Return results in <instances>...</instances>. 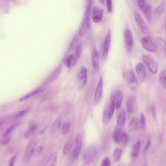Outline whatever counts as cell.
Here are the masks:
<instances>
[{
    "label": "cell",
    "mask_w": 166,
    "mask_h": 166,
    "mask_svg": "<svg viewBox=\"0 0 166 166\" xmlns=\"http://www.w3.org/2000/svg\"><path fill=\"white\" fill-rule=\"evenodd\" d=\"M101 166H111L110 160L108 157L105 158L102 161Z\"/></svg>",
    "instance_id": "obj_44"
},
{
    "label": "cell",
    "mask_w": 166,
    "mask_h": 166,
    "mask_svg": "<svg viewBox=\"0 0 166 166\" xmlns=\"http://www.w3.org/2000/svg\"><path fill=\"white\" fill-rule=\"evenodd\" d=\"M111 31L110 30H108L104 43L103 56L104 58L108 56L110 49L111 39Z\"/></svg>",
    "instance_id": "obj_16"
},
{
    "label": "cell",
    "mask_w": 166,
    "mask_h": 166,
    "mask_svg": "<svg viewBox=\"0 0 166 166\" xmlns=\"http://www.w3.org/2000/svg\"><path fill=\"white\" fill-rule=\"evenodd\" d=\"M138 6L145 18L148 21L151 20L152 16V7L147 1L140 0L138 1Z\"/></svg>",
    "instance_id": "obj_2"
},
{
    "label": "cell",
    "mask_w": 166,
    "mask_h": 166,
    "mask_svg": "<svg viewBox=\"0 0 166 166\" xmlns=\"http://www.w3.org/2000/svg\"><path fill=\"white\" fill-rule=\"evenodd\" d=\"M14 148L13 147V146H10V147L9 148L8 150V151L10 153H12L13 152V151H14Z\"/></svg>",
    "instance_id": "obj_50"
},
{
    "label": "cell",
    "mask_w": 166,
    "mask_h": 166,
    "mask_svg": "<svg viewBox=\"0 0 166 166\" xmlns=\"http://www.w3.org/2000/svg\"><path fill=\"white\" fill-rule=\"evenodd\" d=\"M103 79L101 76L94 94V102L95 105L99 103L102 99L103 94Z\"/></svg>",
    "instance_id": "obj_11"
},
{
    "label": "cell",
    "mask_w": 166,
    "mask_h": 166,
    "mask_svg": "<svg viewBox=\"0 0 166 166\" xmlns=\"http://www.w3.org/2000/svg\"><path fill=\"white\" fill-rule=\"evenodd\" d=\"M165 31H166V21H165Z\"/></svg>",
    "instance_id": "obj_53"
},
{
    "label": "cell",
    "mask_w": 166,
    "mask_h": 166,
    "mask_svg": "<svg viewBox=\"0 0 166 166\" xmlns=\"http://www.w3.org/2000/svg\"><path fill=\"white\" fill-rule=\"evenodd\" d=\"M38 127L39 126L37 124H34L31 126L25 134L24 137L25 139H28L33 136L36 132Z\"/></svg>",
    "instance_id": "obj_23"
},
{
    "label": "cell",
    "mask_w": 166,
    "mask_h": 166,
    "mask_svg": "<svg viewBox=\"0 0 166 166\" xmlns=\"http://www.w3.org/2000/svg\"><path fill=\"white\" fill-rule=\"evenodd\" d=\"M99 1L102 4H104L105 2V1H104V0H100V1Z\"/></svg>",
    "instance_id": "obj_51"
},
{
    "label": "cell",
    "mask_w": 166,
    "mask_h": 166,
    "mask_svg": "<svg viewBox=\"0 0 166 166\" xmlns=\"http://www.w3.org/2000/svg\"><path fill=\"white\" fill-rule=\"evenodd\" d=\"M106 5L108 13H111L113 10L112 2L111 0H107Z\"/></svg>",
    "instance_id": "obj_42"
},
{
    "label": "cell",
    "mask_w": 166,
    "mask_h": 166,
    "mask_svg": "<svg viewBox=\"0 0 166 166\" xmlns=\"http://www.w3.org/2000/svg\"><path fill=\"white\" fill-rule=\"evenodd\" d=\"M75 147L73 153V159L76 161L80 153L82 144V137L79 134H77L75 137Z\"/></svg>",
    "instance_id": "obj_8"
},
{
    "label": "cell",
    "mask_w": 166,
    "mask_h": 166,
    "mask_svg": "<svg viewBox=\"0 0 166 166\" xmlns=\"http://www.w3.org/2000/svg\"><path fill=\"white\" fill-rule=\"evenodd\" d=\"M136 70L140 81L144 82L146 76V70L144 65L141 63H138L136 66Z\"/></svg>",
    "instance_id": "obj_17"
},
{
    "label": "cell",
    "mask_w": 166,
    "mask_h": 166,
    "mask_svg": "<svg viewBox=\"0 0 166 166\" xmlns=\"http://www.w3.org/2000/svg\"><path fill=\"white\" fill-rule=\"evenodd\" d=\"M70 128V124L68 122H66L62 126L61 133L65 135L69 131Z\"/></svg>",
    "instance_id": "obj_40"
},
{
    "label": "cell",
    "mask_w": 166,
    "mask_h": 166,
    "mask_svg": "<svg viewBox=\"0 0 166 166\" xmlns=\"http://www.w3.org/2000/svg\"><path fill=\"white\" fill-rule=\"evenodd\" d=\"M43 89L42 88H39L33 91L26 94V95L22 97L20 99H19V101L21 102L24 101L28 99L33 97L35 95L39 93H40L43 92Z\"/></svg>",
    "instance_id": "obj_27"
},
{
    "label": "cell",
    "mask_w": 166,
    "mask_h": 166,
    "mask_svg": "<svg viewBox=\"0 0 166 166\" xmlns=\"http://www.w3.org/2000/svg\"><path fill=\"white\" fill-rule=\"evenodd\" d=\"M90 25V16L84 15V17L82 23L79 34L81 37L84 36L88 31Z\"/></svg>",
    "instance_id": "obj_13"
},
{
    "label": "cell",
    "mask_w": 166,
    "mask_h": 166,
    "mask_svg": "<svg viewBox=\"0 0 166 166\" xmlns=\"http://www.w3.org/2000/svg\"><path fill=\"white\" fill-rule=\"evenodd\" d=\"M138 122L136 117H134L130 121L129 125V129L130 131L136 129L138 126Z\"/></svg>",
    "instance_id": "obj_33"
},
{
    "label": "cell",
    "mask_w": 166,
    "mask_h": 166,
    "mask_svg": "<svg viewBox=\"0 0 166 166\" xmlns=\"http://www.w3.org/2000/svg\"><path fill=\"white\" fill-rule=\"evenodd\" d=\"M92 60L94 69L98 72L100 68L99 58L98 51L96 47H93L92 51Z\"/></svg>",
    "instance_id": "obj_15"
},
{
    "label": "cell",
    "mask_w": 166,
    "mask_h": 166,
    "mask_svg": "<svg viewBox=\"0 0 166 166\" xmlns=\"http://www.w3.org/2000/svg\"><path fill=\"white\" fill-rule=\"evenodd\" d=\"M134 100L133 97L130 96L129 97L126 103V108L129 113H132L134 111Z\"/></svg>",
    "instance_id": "obj_26"
},
{
    "label": "cell",
    "mask_w": 166,
    "mask_h": 166,
    "mask_svg": "<svg viewBox=\"0 0 166 166\" xmlns=\"http://www.w3.org/2000/svg\"><path fill=\"white\" fill-rule=\"evenodd\" d=\"M28 109H25L22 111H21L19 112L15 116V118L16 119H19L22 117L29 111Z\"/></svg>",
    "instance_id": "obj_43"
},
{
    "label": "cell",
    "mask_w": 166,
    "mask_h": 166,
    "mask_svg": "<svg viewBox=\"0 0 166 166\" xmlns=\"http://www.w3.org/2000/svg\"><path fill=\"white\" fill-rule=\"evenodd\" d=\"M134 16L138 25L142 32L148 36H151L152 34L151 31L141 16L137 11H134Z\"/></svg>",
    "instance_id": "obj_3"
},
{
    "label": "cell",
    "mask_w": 166,
    "mask_h": 166,
    "mask_svg": "<svg viewBox=\"0 0 166 166\" xmlns=\"http://www.w3.org/2000/svg\"><path fill=\"white\" fill-rule=\"evenodd\" d=\"M88 70L84 66H82L78 71L77 78L79 86L81 88L84 87L87 81Z\"/></svg>",
    "instance_id": "obj_4"
},
{
    "label": "cell",
    "mask_w": 166,
    "mask_h": 166,
    "mask_svg": "<svg viewBox=\"0 0 166 166\" xmlns=\"http://www.w3.org/2000/svg\"><path fill=\"white\" fill-rule=\"evenodd\" d=\"M111 120L109 115L108 106H107L104 110L102 116V121L104 125L105 126H108Z\"/></svg>",
    "instance_id": "obj_29"
},
{
    "label": "cell",
    "mask_w": 166,
    "mask_h": 166,
    "mask_svg": "<svg viewBox=\"0 0 166 166\" xmlns=\"http://www.w3.org/2000/svg\"><path fill=\"white\" fill-rule=\"evenodd\" d=\"M141 43L144 49L150 52H155L157 49V46L148 37H143Z\"/></svg>",
    "instance_id": "obj_9"
},
{
    "label": "cell",
    "mask_w": 166,
    "mask_h": 166,
    "mask_svg": "<svg viewBox=\"0 0 166 166\" xmlns=\"http://www.w3.org/2000/svg\"><path fill=\"white\" fill-rule=\"evenodd\" d=\"M116 96L115 93H113L111 96L110 100L108 105V109L109 115L111 119L116 107Z\"/></svg>",
    "instance_id": "obj_18"
},
{
    "label": "cell",
    "mask_w": 166,
    "mask_h": 166,
    "mask_svg": "<svg viewBox=\"0 0 166 166\" xmlns=\"http://www.w3.org/2000/svg\"><path fill=\"white\" fill-rule=\"evenodd\" d=\"M156 41L161 48L164 51L166 57V42L161 37H157Z\"/></svg>",
    "instance_id": "obj_35"
},
{
    "label": "cell",
    "mask_w": 166,
    "mask_h": 166,
    "mask_svg": "<svg viewBox=\"0 0 166 166\" xmlns=\"http://www.w3.org/2000/svg\"><path fill=\"white\" fill-rule=\"evenodd\" d=\"M57 159L56 153H51L47 160L46 166H55Z\"/></svg>",
    "instance_id": "obj_24"
},
{
    "label": "cell",
    "mask_w": 166,
    "mask_h": 166,
    "mask_svg": "<svg viewBox=\"0 0 166 166\" xmlns=\"http://www.w3.org/2000/svg\"><path fill=\"white\" fill-rule=\"evenodd\" d=\"M97 153V149L95 146H89L86 149L83 156L82 165L84 166H86L91 163L96 156Z\"/></svg>",
    "instance_id": "obj_1"
},
{
    "label": "cell",
    "mask_w": 166,
    "mask_h": 166,
    "mask_svg": "<svg viewBox=\"0 0 166 166\" xmlns=\"http://www.w3.org/2000/svg\"><path fill=\"white\" fill-rule=\"evenodd\" d=\"M139 123L140 129L142 130L144 129L146 126V122L145 116L143 113L141 114Z\"/></svg>",
    "instance_id": "obj_38"
},
{
    "label": "cell",
    "mask_w": 166,
    "mask_h": 166,
    "mask_svg": "<svg viewBox=\"0 0 166 166\" xmlns=\"http://www.w3.org/2000/svg\"><path fill=\"white\" fill-rule=\"evenodd\" d=\"M151 144V140H150V138L148 139L147 143L146 145V146L144 148V151L146 152L149 149L150 147V145Z\"/></svg>",
    "instance_id": "obj_49"
},
{
    "label": "cell",
    "mask_w": 166,
    "mask_h": 166,
    "mask_svg": "<svg viewBox=\"0 0 166 166\" xmlns=\"http://www.w3.org/2000/svg\"><path fill=\"white\" fill-rule=\"evenodd\" d=\"M103 10L101 8L95 7L92 11V18L93 22L97 23L102 20L103 15Z\"/></svg>",
    "instance_id": "obj_14"
},
{
    "label": "cell",
    "mask_w": 166,
    "mask_h": 166,
    "mask_svg": "<svg viewBox=\"0 0 166 166\" xmlns=\"http://www.w3.org/2000/svg\"><path fill=\"white\" fill-rule=\"evenodd\" d=\"M166 9V2L162 1L156 10V13L159 15H161L164 13Z\"/></svg>",
    "instance_id": "obj_30"
},
{
    "label": "cell",
    "mask_w": 166,
    "mask_h": 166,
    "mask_svg": "<svg viewBox=\"0 0 166 166\" xmlns=\"http://www.w3.org/2000/svg\"><path fill=\"white\" fill-rule=\"evenodd\" d=\"M4 139L1 141V143L2 145H6L8 144L10 139V136H7L5 138H4Z\"/></svg>",
    "instance_id": "obj_46"
},
{
    "label": "cell",
    "mask_w": 166,
    "mask_h": 166,
    "mask_svg": "<svg viewBox=\"0 0 166 166\" xmlns=\"http://www.w3.org/2000/svg\"><path fill=\"white\" fill-rule=\"evenodd\" d=\"M123 93L120 90L117 92L116 96V108L117 110L121 108L122 101H123Z\"/></svg>",
    "instance_id": "obj_25"
},
{
    "label": "cell",
    "mask_w": 166,
    "mask_h": 166,
    "mask_svg": "<svg viewBox=\"0 0 166 166\" xmlns=\"http://www.w3.org/2000/svg\"><path fill=\"white\" fill-rule=\"evenodd\" d=\"M92 1H88L87 3L84 15L90 16V11L91 9Z\"/></svg>",
    "instance_id": "obj_39"
},
{
    "label": "cell",
    "mask_w": 166,
    "mask_h": 166,
    "mask_svg": "<svg viewBox=\"0 0 166 166\" xmlns=\"http://www.w3.org/2000/svg\"><path fill=\"white\" fill-rule=\"evenodd\" d=\"M143 59L150 72L153 74H156L157 72L158 66L155 59L147 55H144L143 57Z\"/></svg>",
    "instance_id": "obj_5"
},
{
    "label": "cell",
    "mask_w": 166,
    "mask_h": 166,
    "mask_svg": "<svg viewBox=\"0 0 166 166\" xmlns=\"http://www.w3.org/2000/svg\"><path fill=\"white\" fill-rule=\"evenodd\" d=\"M61 123V118L58 117L55 121L53 123L52 128H51V130L52 132H55L60 127Z\"/></svg>",
    "instance_id": "obj_34"
},
{
    "label": "cell",
    "mask_w": 166,
    "mask_h": 166,
    "mask_svg": "<svg viewBox=\"0 0 166 166\" xmlns=\"http://www.w3.org/2000/svg\"><path fill=\"white\" fill-rule=\"evenodd\" d=\"M126 113L125 109H123L120 113L118 117L117 124L120 127H122L125 124L126 121Z\"/></svg>",
    "instance_id": "obj_22"
},
{
    "label": "cell",
    "mask_w": 166,
    "mask_h": 166,
    "mask_svg": "<svg viewBox=\"0 0 166 166\" xmlns=\"http://www.w3.org/2000/svg\"><path fill=\"white\" fill-rule=\"evenodd\" d=\"M62 70V66L61 64L59 65L49 75L43 83V85H46L56 80L60 76Z\"/></svg>",
    "instance_id": "obj_12"
},
{
    "label": "cell",
    "mask_w": 166,
    "mask_h": 166,
    "mask_svg": "<svg viewBox=\"0 0 166 166\" xmlns=\"http://www.w3.org/2000/svg\"><path fill=\"white\" fill-rule=\"evenodd\" d=\"M18 156V154H15L11 158L8 166H13Z\"/></svg>",
    "instance_id": "obj_45"
},
{
    "label": "cell",
    "mask_w": 166,
    "mask_h": 166,
    "mask_svg": "<svg viewBox=\"0 0 166 166\" xmlns=\"http://www.w3.org/2000/svg\"><path fill=\"white\" fill-rule=\"evenodd\" d=\"M142 166H147V163H145L144 164V165Z\"/></svg>",
    "instance_id": "obj_52"
},
{
    "label": "cell",
    "mask_w": 166,
    "mask_h": 166,
    "mask_svg": "<svg viewBox=\"0 0 166 166\" xmlns=\"http://www.w3.org/2000/svg\"><path fill=\"white\" fill-rule=\"evenodd\" d=\"M122 133V130L119 126L116 127L114 129L113 134V139L116 143H120Z\"/></svg>",
    "instance_id": "obj_21"
},
{
    "label": "cell",
    "mask_w": 166,
    "mask_h": 166,
    "mask_svg": "<svg viewBox=\"0 0 166 166\" xmlns=\"http://www.w3.org/2000/svg\"><path fill=\"white\" fill-rule=\"evenodd\" d=\"M159 77L162 84L166 90V69H163L161 71Z\"/></svg>",
    "instance_id": "obj_31"
},
{
    "label": "cell",
    "mask_w": 166,
    "mask_h": 166,
    "mask_svg": "<svg viewBox=\"0 0 166 166\" xmlns=\"http://www.w3.org/2000/svg\"><path fill=\"white\" fill-rule=\"evenodd\" d=\"M37 144V140L33 139L31 140L28 145L24 156L23 157V160L25 162L29 160L33 155L35 150V148Z\"/></svg>",
    "instance_id": "obj_7"
},
{
    "label": "cell",
    "mask_w": 166,
    "mask_h": 166,
    "mask_svg": "<svg viewBox=\"0 0 166 166\" xmlns=\"http://www.w3.org/2000/svg\"><path fill=\"white\" fill-rule=\"evenodd\" d=\"M129 141V138L128 134L125 132H123L120 143L122 144L126 145L128 144Z\"/></svg>",
    "instance_id": "obj_37"
},
{
    "label": "cell",
    "mask_w": 166,
    "mask_h": 166,
    "mask_svg": "<svg viewBox=\"0 0 166 166\" xmlns=\"http://www.w3.org/2000/svg\"><path fill=\"white\" fill-rule=\"evenodd\" d=\"M18 126V123H15L10 126V127L7 129L4 134L3 135V138L9 136L10 134Z\"/></svg>",
    "instance_id": "obj_36"
},
{
    "label": "cell",
    "mask_w": 166,
    "mask_h": 166,
    "mask_svg": "<svg viewBox=\"0 0 166 166\" xmlns=\"http://www.w3.org/2000/svg\"><path fill=\"white\" fill-rule=\"evenodd\" d=\"M124 39L126 50L130 52L133 49L134 41L133 35L130 30L126 29L124 32Z\"/></svg>",
    "instance_id": "obj_6"
},
{
    "label": "cell",
    "mask_w": 166,
    "mask_h": 166,
    "mask_svg": "<svg viewBox=\"0 0 166 166\" xmlns=\"http://www.w3.org/2000/svg\"><path fill=\"white\" fill-rule=\"evenodd\" d=\"M74 139L75 137H72L66 141L63 150V153L64 155H67L72 150L73 144L74 143Z\"/></svg>",
    "instance_id": "obj_20"
},
{
    "label": "cell",
    "mask_w": 166,
    "mask_h": 166,
    "mask_svg": "<svg viewBox=\"0 0 166 166\" xmlns=\"http://www.w3.org/2000/svg\"><path fill=\"white\" fill-rule=\"evenodd\" d=\"M43 148L42 146H40L37 148L35 150V154L36 156L40 155L43 151Z\"/></svg>",
    "instance_id": "obj_47"
},
{
    "label": "cell",
    "mask_w": 166,
    "mask_h": 166,
    "mask_svg": "<svg viewBox=\"0 0 166 166\" xmlns=\"http://www.w3.org/2000/svg\"><path fill=\"white\" fill-rule=\"evenodd\" d=\"M122 153V150L120 148H117L116 149L114 153V158L115 161H117L119 160Z\"/></svg>",
    "instance_id": "obj_41"
},
{
    "label": "cell",
    "mask_w": 166,
    "mask_h": 166,
    "mask_svg": "<svg viewBox=\"0 0 166 166\" xmlns=\"http://www.w3.org/2000/svg\"><path fill=\"white\" fill-rule=\"evenodd\" d=\"M141 146V142L140 140H138L136 143L134 144L132 147V156L133 157H137L140 152Z\"/></svg>",
    "instance_id": "obj_28"
},
{
    "label": "cell",
    "mask_w": 166,
    "mask_h": 166,
    "mask_svg": "<svg viewBox=\"0 0 166 166\" xmlns=\"http://www.w3.org/2000/svg\"><path fill=\"white\" fill-rule=\"evenodd\" d=\"M151 110L153 117L155 119H156V111L155 106L153 105L151 106Z\"/></svg>",
    "instance_id": "obj_48"
},
{
    "label": "cell",
    "mask_w": 166,
    "mask_h": 166,
    "mask_svg": "<svg viewBox=\"0 0 166 166\" xmlns=\"http://www.w3.org/2000/svg\"><path fill=\"white\" fill-rule=\"evenodd\" d=\"M78 61L74 55H70L65 58L64 63L68 68H71L76 65Z\"/></svg>",
    "instance_id": "obj_19"
},
{
    "label": "cell",
    "mask_w": 166,
    "mask_h": 166,
    "mask_svg": "<svg viewBox=\"0 0 166 166\" xmlns=\"http://www.w3.org/2000/svg\"><path fill=\"white\" fill-rule=\"evenodd\" d=\"M127 79L130 89L132 90H135L138 86V83L137 78L132 69H130L128 71Z\"/></svg>",
    "instance_id": "obj_10"
},
{
    "label": "cell",
    "mask_w": 166,
    "mask_h": 166,
    "mask_svg": "<svg viewBox=\"0 0 166 166\" xmlns=\"http://www.w3.org/2000/svg\"><path fill=\"white\" fill-rule=\"evenodd\" d=\"M82 42H80L76 46V49H75L74 55L78 61L80 58L82 50Z\"/></svg>",
    "instance_id": "obj_32"
}]
</instances>
